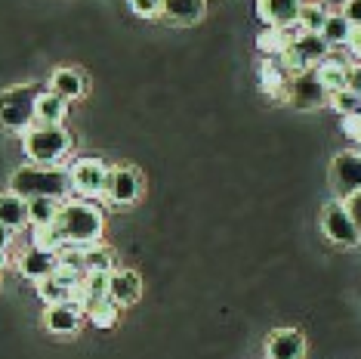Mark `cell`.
I'll return each instance as SVG.
<instances>
[{
    "label": "cell",
    "mask_w": 361,
    "mask_h": 359,
    "mask_svg": "<svg viewBox=\"0 0 361 359\" xmlns=\"http://www.w3.org/2000/svg\"><path fill=\"white\" fill-rule=\"evenodd\" d=\"M306 338L297 329H275L266 338V359H302Z\"/></svg>",
    "instance_id": "12"
},
{
    "label": "cell",
    "mask_w": 361,
    "mask_h": 359,
    "mask_svg": "<svg viewBox=\"0 0 361 359\" xmlns=\"http://www.w3.org/2000/svg\"><path fill=\"white\" fill-rule=\"evenodd\" d=\"M65 112H68V102H65L62 96H56L53 90H44L35 105V124L37 127H62Z\"/></svg>",
    "instance_id": "17"
},
{
    "label": "cell",
    "mask_w": 361,
    "mask_h": 359,
    "mask_svg": "<svg viewBox=\"0 0 361 359\" xmlns=\"http://www.w3.org/2000/svg\"><path fill=\"white\" fill-rule=\"evenodd\" d=\"M10 242H13V233L6 230V226H0V251L10 248Z\"/></svg>",
    "instance_id": "36"
},
{
    "label": "cell",
    "mask_w": 361,
    "mask_h": 359,
    "mask_svg": "<svg viewBox=\"0 0 361 359\" xmlns=\"http://www.w3.org/2000/svg\"><path fill=\"white\" fill-rule=\"evenodd\" d=\"M327 105H334L336 112H340V118H346V115H361V96L355 93V90H340V93H331V102Z\"/></svg>",
    "instance_id": "28"
},
{
    "label": "cell",
    "mask_w": 361,
    "mask_h": 359,
    "mask_svg": "<svg viewBox=\"0 0 361 359\" xmlns=\"http://www.w3.org/2000/svg\"><path fill=\"white\" fill-rule=\"evenodd\" d=\"M340 13H343V19H346L352 28H361V0H343Z\"/></svg>",
    "instance_id": "32"
},
{
    "label": "cell",
    "mask_w": 361,
    "mask_h": 359,
    "mask_svg": "<svg viewBox=\"0 0 361 359\" xmlns=\"http://www.w3.org/2000/svg\"><path fill=\"white\" fill-rule=\"evenodd\" d=\"M358 146H361V140H358Z\"/></svg>",
    "instance_id": "38"
},
{
    "label": "cell",
    "mask_w": 361,
    "mask_h": 359,
    "mask_svg": "<svg viewBox=\"0 0 361 359\" xmlns=\"http://www.w3.org/2000/svg\"><path fill=\"white\" fill-rule=\"evenodd\" d=\"M50 90L56 96H62L65 102H75L87 93V78H84V71L62 65V69H56L50 75Z\"/></svg>",
    "instance_id": "14"
},
{
    "label": "cell",
    "mask_w": 361,
    "mask_h": 359,
    "mask_svg": "<svg viewBox=\"0 0 361 359\" xmlns=\"http://www.w3.org/2000/svg\"><path fill=\"white\" fill-rule=\"evenodd\" d=\"M207 13V0H164L161 16L176 25H195Z\"/></svg>",
    "instance_id": "18"
},
{
    "label": "cell",
    "mask_w": 361,
    "mask_h": 359,
    "mask_svg": "<svg viewBox=\"0 0 361 359\" xmlns=\"http://www.w3.org/2000/svg\"><path fill=\"white\" fill-rule=\"evenodd\" d=\"M44 93L40 84H19L0 90V127L10 134H28L35 127V105Z\"/></svg>",
    "instance_id": "3"
},
{
    "label": "cell",
    "mask_w": 361,
    "mask_h": 359,
    "mask_svg": "<svg viewBox=\"0 0 361 359\" xmlns=\"http://www.w3.org/2000/svg\"><path fill=\"white\" fill-rule=\"evenodd\" d=\"M0 226H6L10 233L25 230L28 226V201L19 199V195H13V192L0 195Z\"/></svg>",
    "instance_id": "21"
},
{
    "label": "cell",
    "mask_w": 361,
    "mask_h": 359,
    "mask_svg": "<svg viewBox=\"0 0 361 359\" xmlns=\"http://www.w3.org/2000/svg\"><path fill=\"white\" fill-rule=\"evenodd\" d=\"M87 273H102V276H111L114 273V254L102 245H90L84 248V276Z\"/></svg>",
    "instance_id": "25"
},
{
    "label": "cell",
    "mask_w": 361,
    "mask_h": 359,
    "mask_svg": "<svg viewBox=\"0 0 361 359\" xmlns=\"http://www.w3.org/2000/svg\"><path fill=\"white\" fill-rule=\"evenodd\" d=\"M343 205H346L349 217L355 220V226H358V233H361V192H355V195H352V199L343 201Z\"/></svg>",
    "instance_id": "34"
},
{
    "label": "cell",
    "mask_w": 361,
    "mask_h": 359,
    "mask_svg": "<svg viewBox=\"0 0 361 359\" xmlns=\"http://www.w3.org/2000/svg\"><path fill=\"white\" fill-rule=\"evenodd\" d=\"M37 295H40V300H44L47 307H53V304H65L71 291H68V288H62V285H59V282H56L53 276H50V279L37 282Z\"/></svg>",
    "instance_id": "30"
},
{
    "label": "cell",
    "mask_w": 361,
    "mask_h": 359,
    "mask_svg": "<svg viewBox=\"0 0 361 359\" xmlns=\"http://www.w3.org/2000/svg\"><path fill=\"white\" fill-rule=\"evenodd\" d=\"M322 37L327 40V47H349V37H352V25L343 19V13H327L324 19V28H322Z\"/></svg>",
    "instance_id": "24"
},
{
    "label": "cell",
    "mask_w": 361,
    "mask_h": 359,
    "mask_svg": "<svg viewBox=\"0 0 361 359\" xmlns=\"http://www.w3.org/2000/svg\"><path fill=\"white\" fill-rule=\"evenodd\" d=\"M324 19H327V10L322 4H302L300 19H297V31L300 35H322Z\"/></svg>",
    "instance_id": "26"
},
{
    "label": "cell",
    "mask_w": 361,
    "mask_h": 359,
    "mask_svg": "<svg viewBox=\"0 0 361 359\" xmlns=\"http://www.w3.org/2000/svg\"><path fill=\"white\" fill-rule=\"evenodd\" d=\"M118 313H121V307H114L111 300H99L96 307H90V322L96 325V329H111L114 322H118Z\"/></svg>",
    "instance_id": "29"
},
{
    "label": "cell",
    "mask_w": 361,
    "mask_h": 359,
    "mask_svg": "<svg viewBox=\"0 0 361 359\" xmlns=\"http://www.w3.org/2000/svg\"><path fill=\"white\" fill-rule=\"evenodd\" d=\"M6 266V251H0V269Z\"/></svg>",
    "instance_id": "37"
},
{
    "label": "cell",
    "mask_w": 361,
    "mask_h": 359,
    "mask_svg": "<svg viewBox=\"0 0 361 359\" xmlns=\"http://www.w3.org/2000/svg\"><path fill=\"white\" fill-rule=\"evenodd\" d=\"M62 235L56 233V226H31V248H40V251H53L59 254L62 251Z\"/></svg>",
    "instance_id": "27"
},
{
    "label": "cell",
    "mask_w": 361,
    "mask_h": 359,
    "mask_svg": "<svg viewBox=\"0 0 361 359\" xmlns=\"http://www.w3.org/2000/svg\"><path fill=\"white\" fill-rule=\"evenodd\" d=\"M340 127H343V134L349 136V140H361V115H346L340 121Z\"/></svg>",
    "instance_id": "33"
},
{
    "label": "cell",
    "mask_w": 361,
    "mask_h": 359,
    "mask_svg": "<svg viewBox=\"0 0 361 359\" xmlns=\"http://www.w3.org/2000/svg\"><path fill=\"white\" fill-rule=\"evenodd\" d=\"M287 102L300 112H312L322 109V105L331 102V93L324 90V84L318 81L315 71H306V75L290 78V87H287Z\"/></svg>",
    "instance_id": "8"
},
{
    "label": "cell",
    "mask_w": 361,
    "mask_h": 359,
    "mask_svg": "<svg viewBox=\"0 0 361 359\" xmlns=\"http://www.w3.org/2000/svg\"><path fill=\"white\" fill-rule=\"evenodd\" d=\"M56 264H59V257L53 254V251H40V248H28L25 254L19 257V273L25 276V279L31 282H44L50 279V276L56 273Z\"/></svg>",
    "instance_id": "13"
},
{
    "label": "cell",
    "mask_w": 361,
    "mask_h": 359,
    "mask_svg": "<svg viewBox=\"0 0 361 359\" xmlns=\"http://www.w3.org/2000/svg\"><path fill=\"white\" fill-rule=\"evenodd\" d=\"M62 211V201L56 199H31L28 201V226H53Z\"/></svg>",
    "instance_id": "22"
},
{
    "label": "cell",
    "mask_w": 361,
    "mask_h": 359,
    "mask_svg": "<svg viewBox=\"0 0 361 359\" xmlns=\"http://www.w3.org/2000/svg\"><path fill=\"white\" fill-rule=\"evenodd\" d=\"M142 298V279L136 269H114L109 276V300L114 307H133Z\"/></svg>",
    "instance_id": "11"
},
{
    "label": "cell",
    "mask_w": 361,
    "mask_h": 359,
    "mask_svg": "<svg viewBox=\"0 0 361 359\" xmlns=\"http://www.w3.org/2000/svg\"><path fill=\"white\" fill-rule=\"evenodd\" d=\"M53 226L65 245L90 248V245H99L102 239V211L90 201H62V211Z\"/></svg>",
    "instance_id": "2"
},
{
    "label": "cell",
    "mask_w": 361,
    "mask_h": 359,
    "mask_svg": "<svg viewBox=\"0 0 361 359\" xmlns=\"http://www.w3.org/2000/svg\"><path fill=\"white\" fill-rule=\"evenodd\" d=\"M22 149L31 158V165L59 167V161L71 152V134L65 127H31L22 134Z\"/></svg>",
    "instance_id": "4"
},
{
    "label": "cell",
    "mask_w": 361,
    "mask_h": 359,
    "mask_svg": "<svg viewBox=\"0 0 361 359\" xmlns=\"http://www.w3.org/2000/svg\"><path fill=\"white\" fill-rule=\"evenodd\" d=\"M130 10L139 19H158L164 10V0H130Z\"/></svg>",
    "instance_id": "31"
},
{
    "label": "cell",
    "mask_w": 361,
    "mask_h": 359,
    "mask_svg": "<svg viewBox=\"0 0 361 359\" xmlns=\"http://www.w3.org/2000/svg\"><path fill=\"white\" fill-rule=\"evenodd\" d=\"M322 233H324L327 242L336 245V248H355V245L361 242L355 220L349 217V211L340 199L327 201V205L322 208Z\"/></svg>",
    "instance_id": "5"
},
{
    "label": "cell",
    "mask_w": 361,
    "mask_h": 359,
    "mask_svg": "<svg viewBox=\"0 0 361 359\" xmlns=\"http://www.w3.org/2000/svg\"><path fill=\"white\" fill-rule=\"evenodd\" d=\"M142 195V174L130 165H118L109 170V186H105V199L111 205H133Z\"/></svg>",
    "instance_id": "9"
},
{
    "label": "cell",
    "mask_w": 361,
    "mask_h": 359,
    "mask_svg": "<svg viewBox=\"0 0 361 359\" xmlns=\"http://www.w3.org/2000/svg\"><path fill=\"white\" fill-rule=\"evenodd\" d=\"M349 69H352V65H346L343 59H336V56H327V59H322L312 71L318 75V81L324 84L327 93H340V90L349 87Z\"/></svg>",
    "instance_id": "19"
},
{
    "label": "cell",
    "mask_w": 361,
    "mask_h": 359,
    "mask_svg": "<svg viewBox=\"0 0 361 359\" xmlns=\"http://www.w3.org/2000/svg\"><path fill=\"white\" fill-rule=\"evenodd\" d=\"M302 0H257V16L266 28H290L297 25Z\"/></svg>",
    "instance_id": "10"
},
{
    "label": "cell",
    "mask_w": 361,
    "mask_h": 359,
    "mask_svg": "<svg viewBox=\"0 0 361 359\" xmlns=\"http://www.w3.org/2000/svg\"><path fill=\"white\" fill-rule=\"evenodd\" d=\"M80 310L75 304H53V307H47L44 310V325H47V331H53V334H75L78 331V325H80Z\"/></svg>",
    "instance_id": "16"
},
{
    "label": "cell",
    "mask_w": 361,
    "mask_h": 359,
    "mask_svg": "<svg viewBox=\"0 0 361 359\" xmlns=\"http://www.w3.org/2000/svg\"><path fill=\"white\" fill-rule=\"evenodd\" d=\"M71 170V192H78L80 199H99L109 186V165L102 158H78Z\"/></svg>",
    "instance_id": "6"
},
{
    "label": "cell",
    "mask_w": 361,
    "mask_h": 359,
    "mask_svg": "<svg viewBox=\"0 0 361 359\" xmlns=\"http://www.w3.org/2000/svg\"><path fill=\"white\" fill-rule=\"evenodd\" d=\"M10 192L19 199H56L65 201L71 195V170L68 167H44V165H25L13 170Z\"/></svg>",
    "instance_id": "1"
},
{
    "label": "cell",
    "mask_w": 361,
    "mask_h": 359,
    "mask_svg": "<svg viewBox=\"0 0 361 359\" xmlns=\"http://www.w3.org/2000/svg\"><path fill=\"white\" fill-rule=\"evenodd\" d=\"M331 189L340 201L361 192V152H336L331 161Z\"/></svg>",
    "instance_id": "7"
},
{
    "label": "cell",
    "mask_w": 361,
    "mask_h": 359,
    "mask_svg": "<svg viewBox=\"0 0 361 359\" xmlns=\"http://www.w3.org/2000/svg\"><path fill=\"white\" fill-rule=\"evenodd\" d=\"M259 87L278 102H287V87H290V75L281 69L278 59H262L259 62Z\"/></svg>",
    "instance_id": "15"
},
{
    "label": "cell",
    "mask_w": 361,
    "mask_h": 359,
    "mask_svg": "<svg viewBox=\"0 0 361 359\" xmlns=\"http://www.w3.org/2000/svg\"><path fill=\"white\" fill-rule=\"evenodd\" d=\"M297 25H290V28H262L259 31V37H257V47H259V53H266V59H278L287 47L297 40Z\"/></svg>",
    "instance_id": "20"
},
{
    "label": "cell",
    "mask_w": 361,
    "mask_h": 359,
    "mask_svg": "<svg viewBox=\"0 0 361 359\" xmlns=\"http://www.w3.org/2000/svg\"><path fill=\"white\" fill-rule=\"evenodd\" d=\"M349 50H352V56L358 59V65H361V28H352V37H349Z\"/></svg>",
    "instance_id": "35"
},
{
    "label": "cell",
    "mask_w": 361,
    "mask_h": 359,
    "mask_svg": "<svg viewBox=\"0 0 361 359\" xmlns=\"http://www.w3.org/2000/svg\"><path fill=\"white\" fill-rule=\"evenodd\" d=\"M293 47L306 56V62L315 69L322 59H327L331 56V47H327V40L322 35H297V40H293Z\"/></svg>",
    "instance_id": "23"
}]
</instances>
